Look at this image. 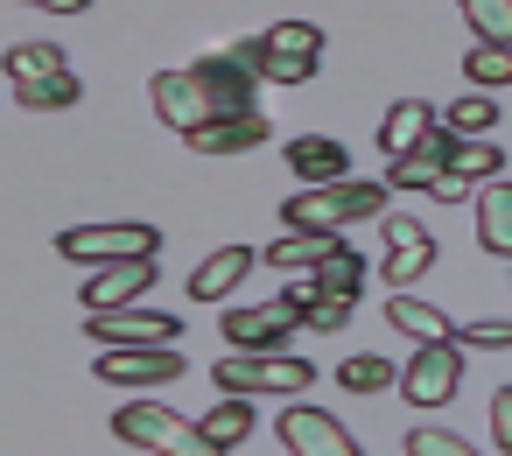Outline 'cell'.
Returning a JSON list of instances; mask_svg holds the SVG:
<instances>
[{
    "instance_id": "obj_1",
    "label": "cell",
    "mask_w": 512,
    "mask_h": 456,
    "mask_svg": "<svg viewBox=\"0 0 512 456\" xmlns=\"http://www.w3.org/2000/svg\"><path fill=\"white\" fill-rule=\"evenodd\" d=\"M148 99H155V120H162V127L190 134V127H204V120L253 113V71H246L232 50H225V57H197V64H183V71H155Z\"/></svg>"
},
{
    "instance_id": "obj_2",
    "label": "cell",
    "mask_w": 512,
    "mask_h": 456,
    "mask_svg": "<svg viewBox=\"0 0 512 456\" xmlns=\"http://www.w3.org/2000/svg\"><path fill=\"white\" fill-rule=\"evenodd\" d=\"M379 211H386V183L337 176V183H309L302 197H288L281 225L288 232H337V225H358V218H379Z\"/></svg>"
},
{
    "instance_id": "obj_3",
    "label": "cell",
    "mask_w": 512,
    "mask_h": 456,
    "mask_svg": "<svg viewBox=\"0 0 512 456\" xmlns=\"http://www.w3.org/2000/svg\"><path fill=\"white\" fill-rule=\"evenodd\" d=\"M232 57H239L253 78L309 85V78H316V57H323V29H316V22H281V29H267V36L232 43Z\"/></svg>"
},
{
    "instance_id": "obj_4",
    "label": "cell",
    "mask_w": 512,
    "mask_h": 456,
    "mask_svg": "<svg viewBox=\"0 0 512 456\" xmlns=\"http://www.w3.org/2000/svg\"><path fill=\"white\" fill-rule=\"evenodd\" d=\"M211 379H218V393H309L316 365L288 358V351H232L211 365Z\"/></svg>"
},
{
    "instance_id": "obj_5",
    "label": "cell",
    "mask_w": 512,
    "mask_h": 456,
    "mask_svg": "<svg viewBox=\"0 0 512 456\" xmlns=\"http://www.w3.org/2000/svg\"><path fill=\"white\" fill-rule=\"evenodd\" d=\"M113 435H120V442H134V449L211 456V442L197 435V421H183V414H169V407H155V400H127V407L113 414Z\"/></svg>"
},
{
    "instance_id": "obj_6",
    "label": "cell",
    "mask_w": 512,
    "mask_h": 456,
    "mask_svg": "<svg viewBox=\"0 0 512 456\" xmlns=\"http://www.w3.org/2000/svg\"><path fill=\"white\" fill-rule=\"evenodd\" d=\"M57 253L64 260H85V267H99V260H134V253H162V232L155 225H134V218H120V225H71V232H57Z\"/></svg>"
},
{
    "instance_id": "obj_7",
    "label": "cell",
    "mask_w": 512,
    "mask_h": 456,
    "mask_svg": "<svg viewBox=\"0 0 512 456\" xmlns=\"http://www.w3.org/2000/svg\"><path fill=\"white\" fill-rule=\"evenodd\" d=\"M400 400H414V407H442V400H456V386H463V358H456V344L442 337V344H414V358L400 365Z\"/></svg>"
},
{
    "instance_id": "obj_8",
    "label": "cell",
    "mask_w": 512,
    "mask_h": 456,
    "mask_svg": "<svg viewBox=\"0 0 512 456\" xmlns=\"http://www.w3.org/2000/svg\"><path fill=\"white\" fill-rule=\"evenodd\" d=\"M92 372L106 386H169V379H183V351L176 344H106Z\"/></svg>"
},
{
    "instance_id": "obj_9",
    "label": "cell",
    "mask_w": 512,
    "mask_h": 456,
    "mask_svg": "<svg viewBox=\"0 0 512 456\" xmlns=\"http://www.w3.org/2000/svg\"><path fill=\"white\" fill-rule=\"evenodd\" d=\"M484 176H505V148H491L484 134H477V141H449V162H442V176L428 183V197L456 204V197H463V190H477Z\"/></svg>"
},
{
    "instance_id": "obj_10",
    "label": "cell",
    "mask_w": 512,
    "mask_h": 456,
    "mask_svg": "<svg viewBox=\"0 0 512 456\" xmlns=\"http://www.w3.org/2000/svg\"><path fill=\"white\" fill-rule=\"evenodd\" d=\"M379 232H386V281H393V288H400V281H421L428 260H435L428 225L407 218V211H379Z\"/></svg>"
},
{
    "instance_id": "obj_11",
    "label": "cell",
    "mask_w": 512,
    "mask_h": 456,
    "mask_svg": "<svg viewBox=\"0 0 512 456\" xmlns=\"http://www.w3.org/2000/svg\"><path fill=\"white\" fill-rule=\"evenodd\" d=\"M85 330L106 337V344H176V337H183L176 316H162V309H134V302H120V309H92Z\"/></svg>"
},
{
    "instance_id": "obj_12",
    "label": "cell",
    "mask_w": 512,
    "mask_h": 456,
    "mask_svg": "<svg viewBox=\"0 0 512 456\" xmlns=\"http://www.w3.org/2000/svg\"><path fill=\"white\" fill-rule=\"evenodd\" d=\"M281 449L295 456H351V428L323 407H281Z\"/></svg>"
},
{
    "instance_id": "obj_13",
    "label": "cell",
    "mask_w": 512,
    "mask_h": 456,
    "mask_svg": "<svg viewBox=\"0 0 512 456\" xmlns=\"http://www.w3.org/2000/svg\"><path fill=\"white\" fill-rule=\"evenodd\" d=\"M295 323H302L295 302L274 295V302H260V309H232V316H225V337H232L239 351H281V337H295Z\"/></svg>"
},
{
    "instance_id": "obj_14",
    "label": "cell",
    "mask_w": 512,
    "mask_h": 456,
    "mask_svg": "<svg viewBox=\"0 0 512 456\" xmlns=\"http://www.w3.org/2000/svg\"><path fill=\"white\" fill-rule=\"evenodd\" d=\"M148 281H155V260H148V253H134V260H99L92 281H85V309H120V302H134V295H148Z\"/></svg>"
},
{
    "instance_id": "obj_15",
    "label": "cell",
    "mask_w": 512,
    "mask_h": 456,
    "mask_svg": "<svg viewBox=\"0 0 512 456\" xmlns=\"http://www.w3.org/2000/svg\"><path fill=\"white\" fill-rule=\"evenodd\" d=\"M267 113H232V120H204V127H190L183 141L197 148V155H253V148H267Z\"/></svg>"
},
{
    "instance_id": "obj_16",
    "label": "cell",
    "mask_w": 512,
    "mask_h": 456,
    "mask_svg": "<svg viewBox=\"0 0 512 456\" xmlns=\"http://www.w3.org/2000/svg\"><path fill=\"white\" fill-rule=\"evenodd\" d=\"M477 246L484 253H512V176H484L477 183Z\"/></svg>"
},
{
    "instance_id": "obj_17",
    "label": "cell",
    "mask_w": 512,
    "mask_h": 456,
    "mask_svg": "<svg viewBox=\"0 0 512 456\" xmlns=\"http://www.w3.org/2000/svg\"><path fill=\"white\" fill-rule=\"evenodd\" d=\"M281 155H288V169H295L302 183H337V176H351V155H344V141H330V134H295Z\"/></svg>"
},
{
    "instance_id": "obj_18",
    "label": "cell",
    "mask_w": 512,
    "mask_h": 456,
    "mask_svg": "<svg viewBox=\"0 0 512 456\" xmlns=\"http://www.w3.org/2000/svg\"><path fill=\"white\" fill-rule=\"evenodd\" d=\"M449 141H456V134L428 127L407 155H393V169H386V176H393V190H428V183L442 176V162H449Z\"/></svg>"
},
{
    "instance_id": "obj_19",
    "label": "cell",
    "mask_w": 512,
    "mask_h": 456,
    "mask_svg": "<svg viewBox=\"0 0 512 456\" xmlns=\"http://www.w3.org/2000/svg\"><path fill=\"white\" fill-rule=\"evenodd\" d=\"M246 267H253V246H225V253H211V260L190 274V302H225V295L246 281Z\"/></svg>"
},
{
    "instance_id": "obj_20",
    "label": "cell",
    "mask_w": 512,
    "mask_h": 456,
    "mask_svg": "<svg viewBox=\"0 0 512 456\" xmlns=\"http://www.w3.org/2000/svg\"><path fill=\"white\" fill-rule=\"evenodd\" d=\"M337 246H344L337 232H281V239L267 246V260H274L281 274H309V267H323Z\"/></svg>"
},
{
    "instance_id": "obj_21",
    "label": "cell",
    "mask_w": 512,
    "mask_h": 456,
    "mask_svg": "<svg viewBox=\"0 0 512 456\" xmlns=\"http://www.w3.org/2000/svg\"><path fill=\"white\" fill-rule=\"evenodd\" d=\"M386 323H393L400 337H414V344H442V337H449V316H442V309H428V302H421V295H407V288H393Z\"/></svg>"
},
{
    "instance_id": "obj_22",
    "label": "cell",
    "mask_w": 512,
    "mask_h": 456,
    "mask_svg": "<svg viewBox=\"0 0 512 456\" xmlns=\"http://www.w3.org/2000/svg\"><path fill=\"white\" fill-rule=\"evenodd\" d=\"M428 127H435V106H421V99H400V106L379 120V155H386V162H393V155H407V148H414Z\"/></svg>"
},
{
    "instance_id": "obj_23",
    "label": "cell",
    "mask_w": 512,
    "mask_h": 456,
    "mask_svg": "<svg viewBox=\"0 0 512 456\" xmlns=\"http://www.w3.org/2000/svg\"><path fill=\"white\" fill-rule=\"evenodd\" d=\"M197 435L211 442V456H218V449H239V442L253 435V407H246V393H225V400L197 421Z\"/></svg>"
},
{
    "instance_id": "obj_24",
    "label": "cell",
    "mask_w": 512,
    "mask_h": 456,
    "mask_svg": "<svg viewBox=\"0 0 512 456\" xmlns=\"http://www.w3.org/2000/svg\"><path fill=\"white\" fill-rule=\"evenodd\" d=\"M393 358H379V351H358V358H344L337 365V386L344 393H393Z\"/></svg>"
},
{
    "instance_id": "obj_25",
    "label": "cell",
    "mask_w": 512,
    "mask_h": 456,
    "mask_svg": "<svg viewBox=\"0 0 512 456\" xmlns=\"http://www.w3.org/2000/svg\"><path fill=\"white\" fill-rule=\"evenodd\" d=\"M15 99H22V113H64V106H78V78L71 71L29 78V85H15Z\"/></svg>"
},
{
    "instance_id": "obj_26",
    "label": "cell",
    "mask_w": 512,
    "mask_h": 456,
    "mask_svg": "<svg viewBox=\"0 0 512 456\" xmlns=\"http://www.w3.org/2000/svg\"><path fill=\"white\" fill-rule=\"evenodd\" d=\"M491 120H498V106H491L484 92H470V99H456L449 113H435V127H442V134H456V141H477V134H491Z\"/></svg>"
},
{
    "instance_id": "obj_27",
    "label": "cell",
    "mask_w": 512,
    "mask_h": 456,
    "mask_svg": "<svg viewBox=\"0 0 512 456\" xmlns=\"http://www.w3.org/2000/svg\"><path fill=\"white\" fill-rule=\"evenodd\" d=\"M57 71H71L57 43H15V50H8V78H15V85H29V78H57Z\"/></svg>"
},
{
    "instance_id": "obj_28",
    "label": "cell",
    "mask_w": 512,
    "mask_h": 456,
    "mask_svg": "<svg viewBox=\"0 0 512 456\" xmlns=\"http://www.w3.org/2000/svg\"><path fill=\"white\" fill-rule=\"evenodd\" d=\"M463 71H470L477 92H505V85H512V50H505V43H477V50L463 57Z\"/></svg>"
},
{
    "instance_id": "obj_29",
    "label": "cell",
    "mask_w": 512,
    "mask_h": 456,
    "mask_svg": "<svg viewBox=\"0 0 512 456\" xmlns=\"http://www.w3.org/2000/svg\"><path fill=\"white\" fill-rule=\"evenodd\" d=\"M463 22L477 29V43H505L512 50V0H463Z\"/></svg>"
},
{
    "instance_id": "obj_30",
    "label": "cell",
    "mask_w": 512,
    "mask_h": 456,
    "mask_svg": "<svg viewBox=\"0 0 512 456\" xmlns=\"http://www.w3.org/2000/svg\"><path fill=\"white\" fill-rule=\"evenodd\" d=\"M351 309H358V295H316V302L302 309V330H316V337H337V330L351 323Z\"/></svg>"
},
{
    "instance_id": "obj_31",
    "label": "cell",
    "mask_w": 512,
    "mask_h": 456,
    "mask_svg": "<svg viewBox=\"0 0 512 456\" xmlns=\"http://www.w3.org/2000/svg\"><path fill=\"white\" fill-rule=\"evenodd\" d=\"M470 442L456 435V428H414L407 435V456H463Z\"/></svg>"
},
{
    "instance_id": "obj_32",
    "label": "cell",
    "mask_w": 512,
    "mask_h": 456,
    "mask_svg": "<svg viewBox=\"0 0 512 456\" xmlns=\"http://www.w3.org/2000/svg\"><path fill=\"white\" fill-rule=\"evenodd\" d=\"M449 337H463L470 351H512V323H498V316H484L470 330H449Z\"/></svg>"
},
{
    "instance_id": "obj_33",
    "label": "cell",
    "mask_w": 512,
    "mask_h": 456,
    "mask_svg": "<svg viewBox=\"0 0 512 456\" xmlns=\"http://www.w3.org/2000/svg\"><path fill=\"white\" fill-rule=\"evenodd\" d=\"M491 435H498V449H512V393L491 400Z\"/></svg>"
},
{
    "instance_id": "obj_34",
    "label": "cell",
    "mask_w": 512,
    "mask_h": 456,
    "mask_svg": "<svg viewBox=\"0 0 512 456\" xmlns=\"http://www.w3.org/2000/svg\"><path fill=\"white\" fill-rule=\"evenodd\" d=\"M29 8H50V15H85L92 0H29Z\"/></svg>"
}]
</instances>
